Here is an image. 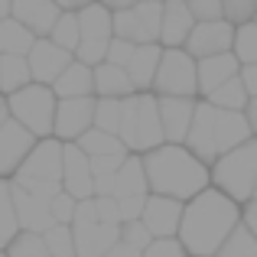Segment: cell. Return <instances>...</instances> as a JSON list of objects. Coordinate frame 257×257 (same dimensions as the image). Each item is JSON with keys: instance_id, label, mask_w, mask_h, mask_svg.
Masks as SVG:
<instances>
[{"instance_id": "32", "label": "cell", "mask_w": 257, "mask_h": 257, "mask_svg": "<svg viewBox=\"0 0 257 257\" xmlns=\"http://www.w3.org/2000/svg\"><path fill=\"white\" fill-rule=\"evenodd\" d=\"M212 257H257V241H254V231H247L244 225H234V231L221 241V247L215 251Z\"/></svg>"}, {"instance_id": "35", "label": "cell", "mask_w": 257, "mask_h": 257, "mask_svg": "<svg viewBox=\"0 0 257 257\" xmlns=\"http://www.w3.org/2000/svg\"><path fill=\"white\" fill-rule=\"evenodd\" d=\"M17 215H13V202H10V179H0V251L13 241L17 234Z\"/></svg>"}, {"instance_id": "11", "label": "cell", "mask_w": 257, "mask_h": 257, "mask_svg": "<svg viewBox=\"0 0 257 257\" xmlns=\"http://www.w3.org/2000/svg\"><path fill=\"white\" fill-rule=\"evenodd\" d=\"M231 33H234V26L225 23V20H205V23H195L192 30H189L182 49H186L192 59L231 52Z\"/></svg>"}, {"instance_id": "41", "label": "cell", "mask_w": 257, "mask_h": 257, "mask_svg": "<svg viewBox=\"0 0 257 257\" xmlns=\"http://www.w3.org/2000/svg\"><path fill=\"white\" fill-rule=\"evenodd\" d=\"M120 241L131 244L134 251H144L153 238H150V231H147V228L140 225V218H137V221H124V225H120Z\"/></svg>"}, {"instance_id": "28", "label": "cell", "mask_w": 257, "mask_h": 257, "mask_svg": "<svg viewBox=\"0 0 257 257\" xmlns=\"http://www.w3.org/2000/svg\"><path fill=\"white\" fill-rule=\"evenodd\" d=\"M33 33L26 26H20L13 17L0 20V56H26L33 46Z\"/></svg>"}, {"instance_id": "12", "label": "cell", "mask_w": 257, "mask_h": 257, "mask_svg": "<svg viewBox=\"0 0 257 257\" xmlns=\"http://www.w3.org/2000/svg\"><path fill=\"white\" fill-rule=\"evenodd\" d=\"M72 62V52L59 49L56 43H49L46 36H36L30 46V52H26V65H30V78L36 85H52L59 75H62V69Z\"/></svg>"}, {"instance_id": "43", "label": "cell", "mask_w": 257, "mask_h": 257, "mask_svg": "<svg viewBox=\"0 0 257 257\" xmlns=\"http://www.w3.org/2000/svg\"><path fill=\"white\" fill-rule=\"evenodd\" d=\"M189 13H192L195 23H205V20H221V0H186Z\"/></svg>"}, {"instance_id": "53", "label": "cell", "mask_w": 257, "mask_h": 257, "mask_svg": "<svg viewBox=\"0 0 257 257\" xmlns=\"http://www.w3.org/2000/svg\"><path fill=\"white\" fill-rule=\"evenodd\" d=\"M0 257H7V254H4V251H0Z\"/></svg>"}, {"instance_id": "50", "label": "cell", "mask_w": 257, "mask_h": 257, "mask_svg": "<svg viewBox=\"0 0 257 257\" xmlns=\"http://www.w3.org/2000/svg\"><path fill=\"white\" fill-rule=\"evenodd\" d=\"M52 4H56L59 10H82V7L94 4V0H52Z\"/></svg>"}, {"instance_id": "20", "label": "cell", "mask_w": 257, "mask_h": 257, "mask_svg": "<svg viewBox=\"0 0 257 257\" xmlns=\"http://www.w3.org/2000/svg\"><path fill=\"white\" fill-rule=\"evenodd\" d=\"M10 202H13V215H17V228L20 231H33V234H43L46 228L52 225V215L49 205L39 199H33L30 192L17 189L10 182Z\"/></svg>"}, {"instance_id": "52", "label": "cell", "mask_w": 257, "mask_h": 257, "mask_svg": "<svg viewBox=\"0 0 257 257\" xmlns=\"http://www.w3.org/2000/svg\"><path fill=\"white\" fill-rule=\"evenodd\" d=\"M10 17V0H0V20Z\"/></svg>"}, {"instance_id": "47", "label": "cell", "mask_w": 257, "mask_h": 257, "mask_svg": "<svg viewBox=\"0 0 257 257\" xmlns=\"http://www.w3.org/2000/svg\"><path fill=\"white\" fill-rule=\"evenodd\" d=\"M101 257H140V251H134L131 244H124V241L117 238V241H114V244L107 247V251L101 254Z\"/></svg>"}, {"instance_id": "18", "label": "cell", "mask_w": 257, "mask_h": 257, "mask_svg": "<svg viewBox=\"0 0 257 257\" xmlns=\"http://www.w3.org/2000/svg\"><path fill=\"white\" fill-rule=\"evenodd\" d=\"M72 228V247H75V257H101L114 241L120 238V225H101V221H91V225H69Z\"/></svg>"}, {"instance_id": "22", "label": "cell", "mask_w": 257, "mask_h": 257, "mask_svg": "<svg viewBox=\"0 0 257 257\" xmlns=\"http://www.w3.org/2000/svg\"><path fill=\"white\" fill-rule=\"evenodd\" d=\"M160 52H163V46H160V43L134 46L131 59H127V65H124V72H127V78H131L134 91H150L153 72H157V62H160Z\"/></svg>"}, {"instance_id": "38", "label": "cell", "mask_w": 257, "mask_h": 257, "mask_svg": "<svg viewBox=\"0 0 257 257\" xmlns=\"http://www.w3.org/2000/svg\"><path fill=\"white\" fill-rule=\"evenodd\" d=\"M254 10H257V0H221V20L231 26L251 23Z\"/></svg>"}, {"instance_id": "9", "label": "cell", "mask_w": 257, "mask_h": 257, "mask_svg": "<svg viewBox=\"0 0 257 257\" xmlns=\"http://www.w3.org/2000/svg\"><path fill=\"white\" fill-rule=\"evenodd\" d=\"M62 176V144L56 137H43L33 144V150L26 153V160L20 163V170L10 179H33V182H59Z\"/></svg>"}, {"instance_id": "39", "label": "cell", "mask_w": 257, "mask_h": 257, "mask_svg": "<svg viewBox=\"0 0 257 257\" xmlns=\"http://www.w3.org/2000/svg\"><path fill=\"white\" fill-rule=\"evenodd\" d=\"M46 205H49L52 225H72V215H75V199H72L69 192H62V189H59V192L52 195Z\"/></svg>"}, {"instance_id": "2", "label": "cell", "mask_w": 257, "mask_h": 257, "mask_svg": "<svg viewBox=\"0 0 257 257\" xmlns=\"http://www.w3.org/2000/svg\"><path fill=\"white\" fill-rule=\"evenodd\" d=\"M140 166H144L147 192L153 195L189 202L202 189H208V166L195 160L182 144H160L140 153Z\"/></svg>"}, {"instance_id": "4", "label": "cell", "mask_w": 257, "mask_h": 257, "mask_svg": "<svg viewBox=\"0 0 257 257\" xmlns=\"http://www.w3.org/2000/svg\"><path fill=\"white\" fill-rule=\"evenodd\" d=\"M208 186L218 189L221 195H228L238 205L251 202L257 189V140L251 137L244 144L231 147L228 153H221L208 166Z\"/></svg>"}, {"instance_id": "48", "label": "cell", "mask_w": 257, "mask_h": 257, "mask_svg": "<svg viewBox=\"0 0 257 257\" xmlns=\"http://www.w3.org/2000/svg\"><path fill=\"white\" fill-rule=\"evenodd\" d=\"M241 225H244L247 231H257V208H254V199L241 205Z\"/></svg>"}, {"instance_id": "23", "label": "cell", "mask_w": 257, "mask_h": 257, "mask_svg": "<svg viewBox=\"0 0 257 257\" xmlns=\"http://www.w3.org/2000/svg\"><path fill=\"white\" fill-rule=\"evenodd\" d=\"M91 94L94 98H117L120 101V98H131L134 94V85L120 65L98 62L91 69Z\"/></svg>"}, {"instance_id": "16", "label": "cell", "mask_w": 257, "mask_h": 257, "mask_svg": "<svg viewBox=\"0 0 257 257\" xmlns=\"http://www.w3.org/2000/svg\"><path fill=\"white\" fill-rule=\"evenodd\" d=\"M33 144H36V137L26 127H20L17 120H7L0 127V179H10L20 170V163L33 150Z\"/></svg>"}, {"instance_id": "33", "label": "cell", "mask_w": 257, "mask_h": 257, "mask_svg": "<svg viewBox=\"0 0 257 257\" xmlns=\"http://www.w3.org/2000/svg\"><path fill=\"white\" fill-rule=\"evenodd\" d=\"M46 39L49 43H56L59 49L72 52L78 46V23H75V10H62L56 17V23H52V30L46 33Z\"/></svg>"}, {"instance_id": "49", "label": "cell", "mask_w": 257, "mask_h": 257, "mask_svg": "<svg viewBox=\"0 0 257 257\" xmlns=\"http://www.w3.org/2000/svg\"><path fill=\"white\" fill-rule=\"evenodd\" d=\"M94 4H101V7H104V10H124V7H134V4H137V0H94Z\"/></svg>"}, {"instance_id": "13", "label": "cell", "mask_w": 257, "mask_h": 257, "mask_svg": "<svg viewBox=\"0 0 257 257\" xmlns=\"http://www.w3.org/2000/svg\"><path fill=\"white\" fill-rule=\"evenodd\" d=\"M179 215H182V202L166 199V195L147 192L144 212H140V225L150 231V238H176Z\"/></svg>"}, {"instance_id": "7", "label": "cell", "mask_w": 257, "mask_h": 257, "mask_svg": "<svg viewBox=\"0 0 257 257\" xmlns=\"http://www.w3.org/2000/svg\"><path fill=\"white\" fill-rule=\"evenodd\" d=\"M150 94L157 98H195V59L186 49H163L153 72Z\"/></svg>"}, {"instance_id": "14", "label": "cell", "mask_w": 257, "mask_h": 257, "mask_svg": "<svg viewBox=\"0 0 257 257\" xmlns=\"http://www.w3.org/2000/svg\"><path fill=\"white\" fill-rule=\"evenodd\" d=\"M195 26L192 13H189L186 0H163L160 4V36L157 43L163 49H182L189 30Z\"/></svg>"}, {"instance_id": "15", "label": "cell", "mask_w": 257, "mask_h": 257, "mask_svg": "<svg viewBox=\"0 0 257 257\" xmlns=\"http://www.w3.org/2000/svg\"><path fill=\"white\" fill-rule=\"evenodd\" d=\"M195 98H157V114H160V131L163 144H182L192 124Z\"/></svg>"}, {"instance_id": "29", "label": "cell", "mask_w": 257, "mask_h": 257, "mask_svg": "<svg viewBox=\"0 0 257 257\" xmlns=\"http://www.w3.org/2000/svg\"><path fill=\"white\" fill-rule=\"evenodd\" d=\"M30 65H26V56H0V94H13L23 85H30Z\"/></svg>"}, {"instance_id": "8", "label": "cell", "mask_w": 257, "mask_h": 257, "mask_svg": "<svg viewBox=\"0 0 257 257\" xmlns=\"http://www.w3.org/2000/svg\"><path fill=\"white\" fill-rule=\"evenodd\" d=\"M163 4V0H160ZM160 4L157 0H137L134 7L111 13V36L127 39L134 46L157 43L160 36Z\"/></svg>"}, {"instance_id": "40", "label": "cell", "mask_w": 257, "mask_h": 257, "mask_svg": "<svg viewBox=\"0 0 257 257\" xmlns=\"http://www.w3.org/2000/svg\"><path fill=\"white\" fill-rule=\"evenodd\" d=\"M140 257H189V254L176 238H153L150 244L140 251Z\"/></svg>"}, {"instance_id": "27", "label": "cell", "mask_w": 257, "mask_h": 257, "mask_svg": "<svg viewBox=\"0 0 257 257\" xmlns=\"http://www.w3.org/2000/svg\"><path fill=\"white\" fill-rule=\"evenodd\" d=\"M75 147L85 153L88 160L91 157H120V153H127L124 144H120L114 134H104V131H98V127H88L82 137L75 140Z\"/></svg>"}, {"instance_id": "19", "label": "cell", "mask_w": 257, "mask_h": 257, "mask_svg": "<svg viewBox=\"0 0 257 257\" xmlns=\"http://www.w3.org/2000/svg\"><path fill=\"white\" fill-rule=\"evenodd\" d=\"M59 13L62 10H59L52 0H10V17L17 20L20 26H26L33 36H46V33L52 30Z\"/></svg>"}, {"instance_id": "30", "label": "cell", "mask_w": 257, "mask_h": 257, "mask_svg": "<svg viewBox=\"0 0 257 257\" xmlns=\"http://www.w3.org/2000/svg\"><path fill=\"white\" fill-rule=\"evenodd\" d=\"M205 101H208L212 107H221V111H244V104H247L251 98H247V91L241 88L238 75H234V78H228L225 85H218L215 91H208Z\"/></svg>"}, {"instance_id": "42", "label": "cell", "mask_w": 257, "mask_h": 257, "mask_svg": "<svg viewBox=\"0 0 257 257\" xmlns=\"http://www.w3.org/2000/svg\"><path fill=\"white\" fill-rule=\"evenodd\" d=\"M91 205H94V218H98L101 225H120L114 195H91Z\"/></svg>"}, {"instance_id": "46", "label": "cell", "mask_w": 257, "mask_h": 257, "mask_svg": "<svg viewBox=\"0 0 257 257\" xmlns=\"http://www.w3.org/2000/svg\"><path fill=\"white\" fill-rule=\"evenodd\" d=\"M238 82L247 91V98H257V62L254 65H238Z\"/></svg>"}, {"instance_id": "21", "label": "cell", "mask_w": 257, "mask_h": 257, "mask_svg": "<svg viewBox=\"0 0 257 257\" xmlns=\"http://www.w3.org/2000/svg\"><path fill=\"white\" fill-rule=\"evenodd\" d=\"M238 75V59L231 52H218V56L195 59V88L205 98L208 91H215L218 85H225L228 78Z\"/></svg>"}, {"instance_id": "17", "label": "cell", "mask_w": 257, "mask_h": 257, "mask_svg": "<svg viewBox=\"0 0 257 257\" xmlns=\"http://www.w3.org/2000/svg\"><path fill=\"white\" fill-rule=\"evenodd\" d=\"M62 192H69L75 202L91 199V170H88V157L75 144H62V176H59Z\"/></svg>"}, {"instance_id": "45", "label": "cell", "mask_w": 257, "mask_h": 257, "mask_svg": "<svg viewBox=\"0 0 257 257\" xmlns=\"http://www.w3.org/2000/svg\"><path fill=\"white\" fill-rule=\"evenodd\" d=\"M131 52H134V43H127V39H117V36H111V39H107L104 62H111V65H120V69H124V65H127V59H131Z\"/></svg>"}, {"instance_id": "24", "label": "cell", "mask_w": 257, "mask_h": 257, "mask_svg": "<svg viewBox=\"0 0 257 257\" xmlns=\"http://www.w3.org/2000/svg\"><path fill=\"white\" fill-rule=\"evenodd\" d=\"M56 98H94L91 94V69L72 59L62 69V75L49 85Z\"/></svg>"}, {"instance_id": "34", "label": "cell", "mask_w": 257, "mask_h": 257, "mask_svg": "<svg viewBox=\"0 0 257 257\" xmlns=\"http://www.w3.org/2000/svg\"><path fill=\"white\" fill-rule=\"evenodd\" d=\"M120 101H124V98H120ZM120 101H117V98H94V117H91V127H98V131L114 134V137H117Z\"/></svg>"}, {"instance_id": "3", "label": "cell", "mask_w": 257, "mask_h": 257, "mask_svg": "<svg viewBox=\"0 0 257 257\" xmlns=\"http://www.w3.org/2000/svg\"><path fill=\"white\" fill-rule=\"evenodd\" d=\"M251 137H254V131L241 111H221V107H212L208 101H195L192 124H189V134L182 140V147L195 160L212 166L221 153H228L231 147L244 144Z\"/></svg>"}, {"instance_id": "51", "label": "cell", "mask_w": 257, "mask_h": 257, "mask_svg": "<svg viewBox=\"0 0 257 257\" xmlns=\"http://www.w3.org/2000/svg\"><path fill=\"white\" fill-rule=\"evenodd\" d=\"M7 120H10V111H7V98L0 94V127H4Z\"/></svg>"}, {"instance_id": "44", "label": "cell", "mask_w": 257, "mask_h": 257, "mask_svg": "<svg viewBox=\"0 0 257 257\" xmlns=\"http://www.w3.org/2000/svg\"><path fill=\"white\" fill-rule=\"evenodd\" d=\"M144 199H147V195H120V199H114V202H117L120 225H124V221H137L140 218V212H144Z\"/></svg>"}, {"instance_id": "25", "label": "cell", "mask_w": 257, "mask_h": 257, "mask_svg": "<svg viewBox=\"0 0 257 257\" xmlns=\"http://www.w3.org/2000/svg\"><path fill=\"white\" fill-rule=\"evenodd\" d=\"M75 23H78V39H98V43L111 39V10H104L101 4H88L82 10H75Z\"/></svg>"}, {"instance_id": "5", "label": "cell", "mask_w": 257, "mask_h": 257, "mask_svg": "<svg viewBox=\"0 0 257 257\" xmlns=\"http://www.w3.org/2000/svg\"><path fill=\"white\" fill-rule=\"evenodd\" d=\"M117 140L124 144L127 153H137V157L163 144L160 114H157V94H150V91H134L131 98L120 101Z\"/></svg>"}, {"instance_id": "1", "label": "cell", "mask_w": 257, "mask_h": 257, "mask_svg": "<svg viewBox=\"0 0 257 257\" xmlns=\"http://www.w3.org/2000/svg\"><path fill=\"white\" fill-rule=\"evenodd\" d=\"M238 221H241V205L208 186L189 202H182L176 241L186 247L189 257H212L221 247V241L234 231Z\"/></svg>"}, {"instance_id": "54", "label": "cell", "mask_w": 257, "mask_h": 257, "mask_svg": "<svg viewBox=\"0 0 257 257\" xmlns=\"http://www.w3.org/2000/svg\"><path fill=\"white\" fill-rule=\"evenodd\" d=\"M157 4H160V0H157Z\"/></svg>"}, {"instance_id": "26", "label": "cell", "mask_w": 257, "mask_h": 257, "mask_svg": "<svg viewBox=\"0 0 257 257\" xmlns=\"http://www.w3.org/2000/svg\"><path fill=\"white\" fill-rule=\"evenodd\" d=\"M111 195L114 199H120V195H147V179H144V166H140L137 153H127L124 163L117 166Z\"/></svg>"}, {"instance_id": "6", "label": "cell", "mask_w": 257, "mask_h": 257, "mask_svg": "<svg viewBox=\"0 0 257 257\" xmlns=\"http://www.w3.org/2000/svg\"><path fill=\"white\" fill-rule=\"evenodd\" d=\"M7 111L10 120H17L20 127L33 134L36 140L52 137V114H56V94L49 85H23L20 91L7 94Z\"/></svg>"}, {"instance_id": "37", "label": "cell", "mask_w": 257, "mask_h": 257, "mask_svg": "<svg viewBox=\"0 0 257 257\" xmlns=\"http://www.w3.org/2000/svg\"><path fill=\"white\" fill-rule=\"evenodd\" d=\"M7 257H49L43 244V234H33V231H17L13 241L4 247Z\"/></svg>"}, {"instance_id": "36", "label": "cell", "mask_w": 257, "mask_h": 257, "mask_svg": "<svg viewBox=\"0 0 257 257\" xmlns=\"http://www.w3.org/2000/svg\"><path fill=\"white\" fill-rule=\"evenodd\" d=\"M43 244L49 257H75V247H72V228L69 225H49L43 231Z\"/></svg>"}, {"instance_id": "31", "label": "cell", "mask_w": 257, "mask_h": 257, "mask_svg": "<svg viewBox=\"0 0 257 257\" xmlns=\"http://www.w3.org/2000/svg\"><path fill=\"white\" fill-rule=\"evenodd\" d=\"M231 56L238 59V65H254L257 62V26H254V20L251 23L234 26V33H231Z\"/></svg>"}, {"instance_id": "10", "label": "cell", "mask_w": 257, "mask_h": 257, "mask_svg": "<svg viewBox=\"0 0 257 257\" xmlns=\"http://www.w3.org/2000/svg\"><path fill=\"white\" fill-rule=\"evenodd\" d=\"M91 117H94V98H56L52 137L59 144H75L91 127Z\"/></svg>"}]
</instances>
